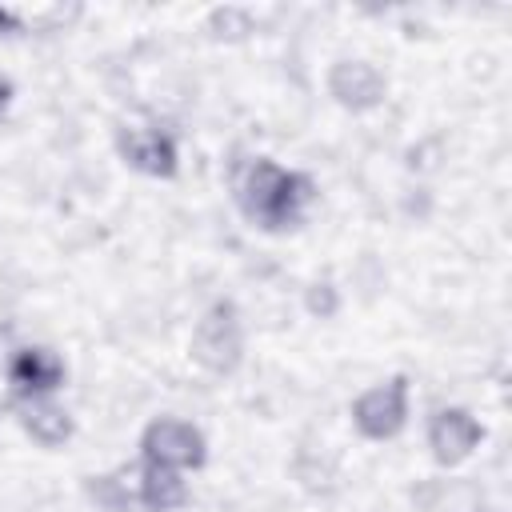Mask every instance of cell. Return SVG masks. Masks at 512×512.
I'll return each instance as SVG.
<instances>
[{"mask_svg": "<svg viewBox=\"0 0 512 512\" xmlns=\"http://www.w3.org/2000/svg\"><path fill=\"white\" fill-rule=\"evenodd\" d=\"M16 24H20V16L12 8H0V28H16Z\"/></svg>", "mask_w": 512, "mask_h": 512, "instance_id": "12", "label": "cell"}, {"mask_svg": "<svg viewBox=\"0 0 512 512\" xmlns=\"http://www.w3.org/2000/svg\"><path fill=\"white\" fill-rule=\"evenodd\" d=\"M308 308H312V312H332V292H328V284H324V292H312V296H308Z\"/></svg>", "mask_w": 512, "mask_h": 512, "instance_id": "11", "label": "cell"}, {"mask_svg": "<svg viewBox=\"0 0 512 512\" xmlns=\"http://www.w3.org/2000/svg\"><path fill=\"white\" fill-rule=\"evenodd\" d=\"M8 100H12V84H8L4 76H0V112L8 108Z\"/></svg>", "mask_w": 512, "mask_h": 512, "instance_id": "13", "label": "cell"}, {"mask_svg": "<svg viewBox=\"0 0 512 512\" xmlns=\"http://www.w3.org/2000/svg\"><path fill=\"white\" fill-rule=\"evenodd\" d=\"M428 440H432V452H436L440 464H460V460L480 444V424H476L468 412L448 408V412H440V416L432 420Z\"/></svg>", "mask_w": 512, "mask_h": 512, "instance_id": "5", "label": "cell"}, {"mask_svg": "<svg viewBox=\"0 0 512 512\" xmlns=\"http://www.w3.org/2000/svg\"><path fill=\"white\" fill-rule=\"evenodd\" d=\"M144 456L164 468H196L204 460V440L184 420H152L144 428Z\"/></svg>", "mask_w": 512, "mask_h": 512, "instance_id": "3", "label": "cell"}, {"mask_svg": "<svg viewBox=\"0 0 512 512\" xmlns=\"http://www.w3.org/2000/svg\"><path fill=\"white\" fill-rule=\"evenodd\" d=\"M120 148L136 168H144L152 176H172L176 172V144L156 128H128L120 136Z\"/></svg>", "mask_w": 512, "mask_h": 512, "instance_id": "7", "label": "cell"}, {"mask_svg": "<svg viewBox=\"0 0 512 512\" xmlns=\"http://www.w3.org/2000/svg\"><path fill=\"white\" fill-rule=\"evenodd\" d=\"M352 416H356V428H360L364 436H372V440L396 436L400 424H404V416H408V384L396 376L392 384L364 392V396L356 400Z\"/></svg>", "mask_w": 512, "mask_h": 512, "instance_id": "4", "label": "cell"}, {"mask_svg": "<svg viewBox=\"0 0 512 512\" xmlns=\"http://www.w3.org/2000/svg\"><path fill=\"white\" fill-rule=\"evenodd\" d=\"M136 500L144 508H152V512H168V508H176L184 500V480L172 468L148 460L144 472H140V480H136Z\"/></svg>", "mask_w": 512, "mask_h": 512, "instance_id": "8", "label": "cell"}, {"mask_svg": "<svg viewBox=\"0 0 512 512\" xmlns=\"http://www.w3.org/2000/svg\"><path fill=\"white\" fill-rule=\"evenodd\" d=\"M8 372H12V384H20L24 392H48V388L60 384V360L52 352H44V348L16 352Z\"/></svg>", "mask_w": 512, "mask_h": 512, "instance_id": "9", "label": "cell"}, {"mask_svg": "<svg viewBox=\"0 0 512 512\" xmlns=\"http://www.w3.org/2000/svg\"><path fill=\"white\" fill-rule=\"evenodd\" d=\"M328 84H332V96H336L340 104H348V108H372V104H380V96H384L380 72H376L372 64H364V60H340V64L332 68Z\"/></svg>", "mask_w": 512, "mask_h": 512, "instance_id": "6", "label": "cell"}, {"mask_svg": "<svg viewBox=\"0 0 512 512\" xmlns=\"http://www.w3.org/2000/svg\"><path fill=\"white\" fill-rule=\"evenodd\" d=\"M192 356L208 372H232L240 360V324L232 304H212L192 336Z\"/></svg>", "mask_w": 512, "mask_h": 512, "instance_id": "2", "label": "cell"}, {"mask_svg": "<svg viewBox=\"0 0 512 512\" xmlns=\"http://www.w3.org/2000/svg\"><path fill=\"white\" fill-rule=\"evenodd\" d=\"M308 200H312V180L300 176V172H284L272 160H252V168L240 184L244 212L264 228L296 224Z\"/></svg>", "mask_w": 512, "mask_h": 512, "instance_id": "1", "label": "cell"}, {"mask_svg": "<svg viewBox=\"0 0 512 512\" xmlns=\"http://www.w3.org/2000/svg\"><path fill=\"white\" fill-rule=\"evenodd\" d=\"M20 420H24V428H28L40 444H60V440H68V432H72V420H68L56 404H48V400H28V404L20 408Z\"/></svg>", "mask_w": 512, "mask_h": 512, "instance_id": "10", "label": "cell"}]
</instances>
